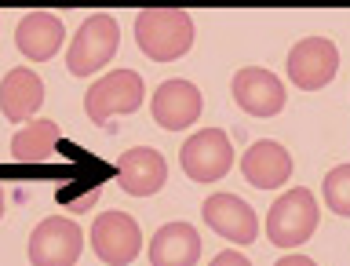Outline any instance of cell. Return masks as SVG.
<instances>
[{"mask_svg":"<svg viewBox=\"0 0 350 266\" xmlns=\"http://www.w3.org/2000/svg\"><path fill=\"white\" fill-rule=\"evenodd\" d=\"M146 98V84L135 70H113L84 92V114L95 124H109L113 117H128L135 114Z\"/></svg>","mask_w":350,"mask_h":266,"instance_id":"277c9868","label":"cell"},{"mask_svg":"<svg viewBox=\"0 0 350 266\" xmlns=\"http://www.w3.org/2000/svg\"><path fill=\"white\" fill-rule=\"evenodd\" d=\"M339 73V48L328 37H303L288 51V81L299 92H321Z\"/></svg>","mask_w":350,"mask_h":266,"instance_id":"52a82bcc","label":"cell"},{"mask_svg":"<svg viewBox=\"0 0 350 266\" xmlns=\"http://www.w3.org/2000/svg\"><path fill=\"white\" fill-rule=\"evenodd\" d=\"M0 219H4V186H0Z\"/></svg>","mask_w":350,"mask_h":266,"instance_id":"7402d4cb","label":"cell"},{"mask_svg":"<svg viewBox=\"0 0 350 266\" xmlns=\"http://www.w3.org/2000/svg\"><path fill=\"white\" fill-rule=\"evenodd\" d=\"M95 201H98V190H92L88 197H81V201H73V204H70V212H84V208H92Z\"/></svg>","mask_w":350,"mask_h":266,"instance_id":"44dd1931","label":"cell"},{"mask_svg":"<svg viewBox=\"0 0 350 266\" xmlns=\"http://www.w3.org/2000/svg\"><path fill=\"white\" fill-rule=\"evenodd\" d=\"M117 183L131 197H153L168 183V161L153 146H131L117 157Z\"/></svg>","mask_w":350,"mask_h":266,"instance_id":"7c38bea8","label":"cell"},{"mask_svg":"<svg viewBox=\"0 0 350 266\" xmlns=\"http://www.w3.org/2000/svg\"><path fill=\"white\" fill-rule=\"evenodd\" d=\"M179 164L193 183H219L234 168V142L223 128H201L183 142Z\"/></svg>","mask_w":350,"mask_h":266,"instance_id":"5b68a950","label":"cell"},{"mask_svg":"<svg viewBox=\"0 0 350 266\" xmlns=\"http://www.w3.org/2000/svg\"><path fill=\"white\" fill-rule=\"evenodd\" d=\"M44 106V81L29 66H15L0 81V114L15 124H29L33 114Z\"/></svg>","mask_w":350,"mask_h":266,"instance_id":"9a60e30c","label":"cell"},{"mask_svg":"<svg viewBox=\"0 0 350 266\" xmlns=\"http://www.w3.org/2000/svg\"><path fill=\"white\" fill-rule=\"evenodd\" d=\"M273 266H317V263H314L310 256H281Z\"/></svg>","mask_w":350,"mask_h":266,"instance_id":"ffe728a7","label":"cell"},{"mask_svg":"<svg viewBox=\"0 0 350 266\" xmlns=\"http://www.w3.org/2000/svg\"><path fill=\"white\" fill-rule=\"evenodd\" d=\"M201 219L215 230L219 237L234 241V245H252L259 237V215L245 197L237 194H215L201 204Z\"/></svg>","mask_w":350,"mask_h":266,"instance_id":"8fae6325","label":"cell"},{"mask_svg":"<svg viewBox=\"0 0 350 266\" xmlns=\"http://www.w3.org/2000/svg\"><path fill=\"white\" fill-rule=\"evenodd\" d=\"M26 252L33 266H77L84 252V230L70 215H48L33 226Z\"/></svg>","mask_w":350,"mask_h":266,"instance_id":"8992f818","label":"cell"},{"mask_svg":"<svg viewBox=\"0 0 350 266\" xmlns=\"http://www.w3.org/2000/svg\"><path fill=\"white\" fill-rule=\"evenodd\" d=\"M201 88L193 81H183V77H172V81H161L157 92L150 98V114L164 131H183L190 128L197 117H201Z\"/></svg>","mask_w":350,"mask_h":266,"instance_id":"9c48e42d","label":"cell"},{"mask_svg":"<svg viewBox=\"0 0 350 266\" xmlns=\"http://www.w3.org/2000/svg\"><path fill=\"white\" fill-rule=\"evenodd\" d=\"M59 150V124L48 117H33L29 124H22L11 139V157L18 164H40Z\"/></svg>","mask_w":350,"mask_h":266,"instance_id":"e0dca14e","label":"cell"},{"mask_svg":"<svg viewBox=\"0 0 350 266\" xmlns=\"http://www.w3.org/2000/svg\"><path fill=\"white\" fill-rule=\"evenodd\" d=\"M92 252L106 266H128L142 252V230L128 212H103L92 223Z\"/></svg>","mask_w":350,"mask_h":266,"instance_id":"ba28073f","label":"cell"},{"mask_svg":"<svg viewBox=\"0 0 350 266\" xmlns=\"http://www.w3.org/2000/svg\"><path fill=\"white\" fill-rule=\"evenodd\" d=\"M321 194H325L328 212L350 219V164H339V168H332V172L325 175Z\"/></svg>","mask_w":350,"mask_h":266,"instance_id":"ac0fdd59","label":"cell"},{"mask_svg":"<svg viewBox=\"0 0 350 266\" xmlns=\"http://www.w3.org/2000/svg\"><path fill=\"white\" fill-rule=\"evenodd\" d=\"M317 223H321V204L306 186L284 190L267 212V237L278 248H299L314 237Z\"/></svg>","mask_w":350,"mask_h":266,"instance_id":"7a4b0ae2","label":"cell"},{"mask_svg":"<svg viewBox=\"0 0 350 266\" xmlns=\"http://www.w3.org/2000/svg\"><path fill=\"white\" fill-rule=\"evenodd\" d=\"M120 48V26L113 22V15L106 11H92L81 29L73 33L70 51H66V70L73 77H92L117 55Z\"/></svg>","mask_w":350,"mask_h":266,"instance_id":"3957f363","label":"cell"},{"mask_svg":"<svg viewBox=\"0 0 350 266\" xmlns=\"http://www.w3.org/2000/svg\"><path fill=\"white\" fill-rule=\"evenodd\" d=\"M135 44L150 62H175L193 48V18L183 8H146L135 18Z\"/></svg>","mask_w":350,"mask_h":266,"instance_id":"6da1fadb","label":"cell"},{"mask_svg":"<svg viewBox=\"0 0 350 266\" xmlns=\"http://www.w3.org/2000/svg\"><path fill=\"white\" fill-rule=\"evenodd\" d=\"M241 175L256 186V190H278L292 179V153L273 139L252 142L241 157Z\"/></svg>","mask_w":350,"mask_h":266,"instance_id":"5bb4252c","label":"cell"},{"mask_svg":"<svg viewBox=\"0 0 350 266\" xmlns=\"http://www.w3.org/2000/svg\"><path fill=\"white\" fill-rule=\"evenodd\" d=\"M201 259V234L190 223H164L150 237V263L153 266H197Z\"/></svg>","mask_w":350,"mask_h":266,"instance_id":"2e32d148","label":"cell"},{"mask_svg":"<svg viewBox=\"0 0 350 266\" xmlns=\"http://www.w3.org/2000/svg\"><path fill=\"white\" fill-rule=\"evenodd\" d=\"M230 92H234V103L252 117H278L284 109V98H288L281 77H273L270 70H262V66H245V70H237Z\"/></svg>","mask_w":350,"mask_h":266,"instance_id":"30bf717a","label":"cell"},{"mask_svg":"<svg viewBox=\"0 0 350 266\" xmlns=\"http://www.w3.org/2000/svg\"><path fill=\"white\" fill-rule=\"evenodd\" d=\"M208 266H252V263H248V256H241L237 248H226V252H219Z\"/></svg>","mask_w":350,"mask_h":266,"instance_id":"d6986e66","label":"cell"},{"mask_svg":"<svg viewBox=\"0 0 350 266\" xmlns=\"http://www.w3.org/2000/svg\"><path fill=\"white\" fill-rule=\"evenodd\" d=\"M66 40V22L51 11H26L15 26V48L29 62H51L62 51Z\"/></svg>","mask_w":350,"mask_h":266,"instance_id":"4fadbf2b","label":"cell"}]
</instances>
